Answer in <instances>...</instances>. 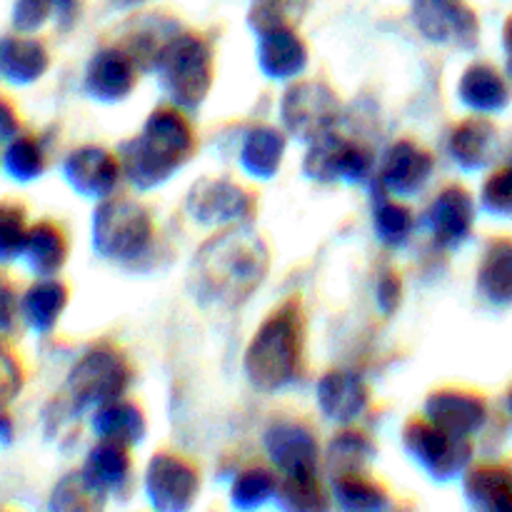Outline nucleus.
I'll return each instance as SVG.
<instances>
[{"label":"nucleus","mask_w":512,"mask_h":512,"mask_svg":"<svg viewBox=\"0 0 512 512\" xmlns=\"http://www.w3.org/2000/svg\"><path fill=\"white\" fill-rule=\"evenodd\" d=\"M270 268V253L263 238L240 225L213 235L195 255L193 290L205 305L235 308L245 303Z\"/></svg>","instance_id":"1"},{"label":"nucleus","mask_w":512,"mask_h":512,"mask_svg":"<svg viewBox=\"0 0 512 512\" xmlns=\"http://www.w3.org/2000/svg\"><path fill=\"white\" fill-rule=\"evenodd\" d=\"M198 148V138L183 108H158L135 138L123 143L118 158L123 175L138 190H150L173 178Z\"/></svg>","instance_id":"2"},{"label":"nucleus","mask_w":512,"mask_h":512,"mask_svg":"<svg viewBox=\"0 0 512 512\" xmlns=\"http://www.w3.org/2000/svg\"><path fill=\"white\" fill-rule=\"evenodd\" d=\"M305 325L298 300H285L260 323L245 350V375L260 393H278L300 378Z\"/></svg>","instance_id":"3"},{"label":"nucleus","mask_w":512,"mask_h":512,"mask_svg":"<svg viewBox=\"0 0 512 512\" xmlns=\"http://www.w3.org/2000/svg\"><path fill=\"white\" fill-rule=\"evenodd\" d=\"M160 88L178 108L193 110L208 98L215 80L213 45L200 33L175 30L153 58Z\"/></svg>","instance_id":"4"},{"label":"nucleus","mask_w":512,"mask_h":512,"mask_svg":"<svg viewBox=\"0 0 512 512\" xmlns=\"http://www.w3.org/2000/svg\"><path fill=\"white\" fill-rule=\"evenodd\" d=\"M155 223L148 208L125 195H110L93 215V248L118 263L140 258L150 248Z\"/></svg>","instance_id":"5"},{"label":"nucleus","mask_w":512,"mask_h":512,"mask_svg":"<svg viewBox=\"0 0 512 512\" xmlns=\"http://www.w3.org/2000/svg\"><path fill=\"white\" fill-rule=\"evenodd\" d=\"M130 385V365L113 345H95L78 360L68 378V395L75 410L100 408L123 398Z\"/></svg>","instance_id":"6"},{"label":"nucleus","mask_w":512,"mask_h":512,"mask_svg":"<svg viewBox=\"0 0 512 512\" xmlns=\"http://www.w3.org/2000/svg\"><path fill=\"white\" fill-rule=\"evenodd\" d=\"M403 445L410 458L435 480H455L473 458V440L448 433L428 418H413L405 425Z\"/></svg>","instance_id":"7"},{"label":"nucleus","mask_w":512,"mask_h":512,"mask_svg":"<svg viewBox=\"0 0 512 512\" xmlns=\"http://www.w3.org/2000/svg\"><path fill=\"white\" fill-rule=\"evenodd\" d=\"M280 118L290 135L313 143L335 130L340 118V100L330 85L320 80H303L285 90Z\"/></svg>","instance_id":"8"},{"label":"nucleus","mask_w":512,"mask_h":512,"mask_svg":"<svg viewBox=\"0 0 512 512\" xmlns=\"http://www.w3.org/2000/svg\"><path fill=\"white\" fill-rule=\"evenodd\" d=\"M188 213L208 228L240 225L253 215L255 198L248 188L230 178H203L188 193Z\"/></svg>","instance_id":"9"},{"label":"nucleus","mask_w":512,"mask_h":512,"mask_svg":"<svg viewBox=\"0 0 512 512\" xmlns=\"http://www.w3.org/2000/svg\"><path fill=\"white\" fill-rule=\"evenodd\" d=\"M265 450L283 478H318L320 445L303 420L280 418L265 433Z\"/></svg>","instance_id":"10"},{"label":"nucleus","mask_w":512,"mask_h":512,"mask_svg":"<svg viewBox=\"0 0 512 512\" xmlns=\"http://www.w3.org/2000/svg\"><path fill=\"white\" fill-rule=\"evenodd\" d=\"M145 493L153 508L188 510L200 493V473L178 453H158L145 470Z\"/></svg>","instance_id":"11"},{"label":"nucleus","mask_w":512,"mask_h":512,"mask_svg":"<svg viewBox=\"0 0 512 512\" xmlns=\"http://www.w3.org/2000/svg\"><path fill=\"white\" fill-rule=\"evenodd\" d=\"M413 20L430 43L473 48L480 38V23L465 0H413Z\"/></svg>","instance_id":"12"},{"label":"nucleus","mask_w":512,"mask_h":512,"mask_svg":"<svg viewBox=\"0 0 512 512\" xmlns=\"http://www.w3.org/2000/svg\"><path fill=\"white\" fill-rule=\"evenodd\" d=\"M370 165L368 150L355 140L340 138L335 130L313 140L305 155V173L320 183H360L370 173Z\"/></svg>","instance_id":"13"},{"label":"nucleus","mask_w":512,"mask_h":512,"mask_svg":"<svg viewBox=\"0 0 512 512\" xmlns=\"http://www.w3.org/2000/svg\"><path fill=\"white\" fill-rule=\"evenodd\" d=\"M423 418L460 438H473L488 420V403L473 390L440 388L425 400Z\"/></svg>","instance_id":"14"},{"label":"nucleus","mask_w":512,"mask_h":512,"mask_svg":"<svg viewBox=\"0 0 512 512\" xmlns=\"http://www.w3.org/2000/svg\"><path fill=\"white\" fill-rule=\"evenodd\" d=\"M65 180L75 193L85 198H110L123 178V165L120 158L100 145H85L73 150L65 160Z\"/></svg>","instance_id":"15"},{"label":"nucleus","mask_w":512,"mask_h":512,"mask_svg":"<svg viewBox=\"0 0 512 512\" xmlns=\"http://www.w3.org/2000/svg\"><path fill=\"white\" fill-rule=\"evenodd\" d=\"M138 83V60L118 45L95 50L85 68V88L95 100L118 103L128 98Z\"/></svg>","instance_id":"16"},{"label":"nucleus","mask_w":512,"mask_h":512,"mask_svg":"<svg viewBox=\"0 0 512 512\" xmlns=\"http://www.w3.org/2000/svg\"><path fill=\"white\" fill-rule=\"evenodd\" d=\"M428 228L440 248H460L475 225V200L463 185H445L428 208Z\"/></svg>","instance_id":"17"},{"label":"nucleus","mask_w":512,"mask_h":512,"mask_svg":"<svg viewBox=\"0 0 512 512\" xmlns=\"http://www.w3.org/2000/svg\"><path fill=\"white\" fill-rule=\"evenodd\" d=\"M433 155L415 140H398L390 145L383 165H380V183L393 198H410L420 193L433 175Z\"/></svg>","instance_id":"18"},{"label":"nucleus","mask_w":512,"mask_h":512,"mask_svg":"<svg viewBox=\"0 0 512 512\" xmlns=\"http://www.w3.org/2000/svg\"><path fill=\"white\" fill-rule=\"evenodd\" d=\"M315 403L320 413L340 425H350L363 418L370 405L368 385L350 370H330L315 385Z\"/></svg>","instance_id":"19"},{"label":"nucleus","mask_w":512,"mask_h":512,"mask_svg":"<svg viewBox=\"0 0 512 512\" xmlns=\"http://www.w3.org/2000/svg\"><path fill=\"white\" fill-rule=\"evenodd\" d=\"M498 145V128L485 115L475 113L473 118H465L455 125L448 138V153L458 168L473 173V170H483L495 158Z\"/></svg>","instance_id":"20"},{"label":"nucleus","mask_w":512,"mask_h":512,"mask_svg":"<svg viewBox=\"0 0 512 512\" xmlns=\"http://www.w3.org/2000/svg\"><path fill=\"white\" fill-rule=\"evenodd\" d=\"M258 65L273 80L298 78L308 68V45L295 28H278L258 35Z\"/></svg>","instance_id":"21"},{"label":"nucleus","mask_w":512,"mask_h":512,"mask_svg":"<svg viewBox=\"0 0 512 512\" xmlns=\"http://www.w3.org/2000/svg\"><path fill=\"white\" fill-rule=\"evenodd\" d=\"M458 95L473 113L493 115L510 103V85L495 65L475 63L460 78Z\"/></svg>","instance_id":"22"},{"label":"nucleus","mask_w":512,"mask_h":512,"mask_svg":"<svg viewBox=\"0 0 512 512\" xmlns=\"http://www.w3.org/2000/svg\"><path fill=\"white\" fill-rule=\"evenodd\" d=\"M478 290L488 303L512 305V238H493L478 265Z\"/></svg>","instance_id":"23"},{"label":"nucleus","mask_w":512,"mask_h":512,"mask_svg":"<svg viewBox=\"0 0 512 512\" xmlns=\"http://www.w3.org/2000/svg\"><path fill=\"white\" fill-rule=\"evenodd\" d=\"M130 473H133V460H130L128 445L115 443V440H100L90 450L88 460L83 465V478L100 495L123 488L128 483Z\"/></svg>","instance_id":"24"},{"label":"nucleus","mask_w":512,"mask_h":512,"mask_svg":"<svg viewBox=\"0 0 512 512\" xmlns=\"http://www.w3.org/2000/svg\"><path fill=\"white\" fill-rule=\"evenodd\" d=\"M48 50L40 40L13 35L0 43V75L15 85H28L48 70Z\"/></svg>","instance_id":"25"},{"label":"nucleus","mask_w":512,"mask_h":512,"mask_svg":"<svg viewBox=\"0 0 512 512\" xmlns=\"http://www.w3.org/2000/svg\"><path fill=\"white\" fill-rule=\"evenodd\" d=\"M285 158V135L278 128L260 125L253 128L240 148V165L250 178L270 180L280 170Z\"/></svg>","instance_id":"26"},{"label":"nucleus","mask_w":512,"mask_h":512,"mask_svg":"<svg viewBox=\"0 0 512 512\" xmlns=\"http://www.w3.org/2000/svg\"><path fill=\"white\" fill-rule=\"evenodd\" d=\"M93 430L100 440H115L123 445H135L145 438L143 410L135 403L118 398L95 408Z\"/></svg>","instance_id":"27"},{"label":"nucleus","mask_w":512,"mask_h":512,"mask_svg":"<svg viewBox=\"0 0 512 512\" xmlns=\"http://www.w3.org/2000/svg\"><path fill=\"white\" fill-rule=\"evenodd\" d=\"M23 255L33 273L45 275V278L58 273L68 260V238H65L63 228L50 220L33 225L25 238Z\"/></svg>","instance_id":"28"},{"label":"nucleus","mask_w":512,"mask_h":512,"mask_svg":"<svg viewBox=\"0 0 512 512\" xmlns=\"http://www.w3.org/2000/svg\"><path fill=\"white\" fill-rule=\"evenodd\" d=\"M465 495L475 508L512 510V470L505 465H478L465 475Z\"/></svg>","instance_id":"29"},{"label":"nucleus","mask_w":512,"mask_h":512,"mask_svg":"<svg viewBox=\"0 0 512 512\" xmlns=\"http://www.w3.org/2000/svg\"><path fill=\"white\" fill-rule=\"evenodd\" d=\"M65 305H68V288L58 280H40L25 293L23 315L30 328L48 333L60 320Z\"/></svg>","instance_id":"30"},{"label":"nucleus","mask_w":512,"mask_h":512,"mask_svg":"<svg viewBox=\"0 0 512 512\" xmlns=\"http://www.w3.org/2000/svg\"><path fill=\"white\" fill-rule=\"evenodd\" d=\"M375 455V445L363 430H343L330 440L328 450H325V460L328 468L335 475H348V473H365L368 463Z\"/></svg>","instance_id":"31"},{"label":"nucleus","mask_w":512,"mask_h":512,"mask_svg":"<svg viewBox=\"0 0 512 512\" xmlns=\"http://www.w3.org/2000/svg\"><path fill=\"white\" fill-rule=\"evenodd\" d=\"M333 495L343 510H383L390 505L388 490L368 473L335 475Z\"/></svg>","instance_id":"32"},{"label":"nucleus","mask_w":512,"mask_h":512,"mask_svg":"<svg viewBox=\"0 0 512 512\" xmlns=\"http://www.w3.org/2000/svg\"><path fill=\"white\" fill-rule=\"evenodd\" d=\"M278 485V475L270 468H248L235 478L230 498H233L235 508H260L270 498H278Z\"/></svg>","instance_id":"33"},{"label":"nucleus","mask_w":512,"mask_h":512,"mask_svg":"<svg viewBox=\"0 0 512 512\" xmlns=\"http://www.w3.org/2000/svg\"><path fill=\"white\" fill-rule=\"evenodd\" d=\"M308 0H255L250 8V25L258 35L278 28H293L303 18Z\"/></svg>","instance_id":"34"},{"label":"nucleus","mask_w":512,"mask_h":512,"mask_svg":"<svg viewBox=\"0 0 512 512\" xmlns=\"http://www.w3.org/2000/svg\"><path fill=\"white\" fill-rule=\"evenodd\" d=\"M415 228V218L410 208H405L398 200H380L375 208V233L390 248H400L410 240Z\"/></svg>","instance_id":"35"},{"label":"nucleus","mask_w":512,"mask_h":512,"mask_svg":"<svg viewBox=\"0 0 512 512\" xmlns=\"http://www.w3.org/2000/svg\"><path fill=\"white\" fill-rule=\"evenodd\" d=\"M3 163L10 178L33 180L45 170V153L38 140L30 138V135H20V138H13V143L8 145Z\"/></svg>","instance_id":"36"},{"label":"nucleus","mask_w":512,"mask_h":512,"mask_svg":"<svg viewBox=\"0 0 512 512\" xmlns=\"http://www.w3.org/2000/svg\"><path fill=\"white\" fill-rule=\"evenodd\" d=\"M278 500L288 510L328 508V498L318 478H283L278 485Z\"/></svg>","instance_id":"37"},{"label":"nucleus","mask_w":512,"mask_h":512,"mask_svg":"<svg viewBox=\"0 0 512 512\" xmlns=\"http://www.w3.org/2000/svg\"><path fill=\"white\" fill-rule=\"evenodd\" d=\"M25 208L18 203H0V260L23 253L28 238Z\"/></svg>","instance_id":"38"},{"label":"nucleus","mask_w":512,"mask_h":512,"mask_svg":"<svg viewBox=\"0 0 512 512\" xmlns=\"http://www.w3.org/2000/svg\"><path fill=\"white\" fill-rule=\"evenodd\" d=\"M480 203L498 218H512V165L493 170L480 190Z\"/></svg>","instance_id":"39"},{"label":"nucleus","mask_w":512,"mask_h":512,"mask_svg":"<svg viewBox=\"0 0 512 512\" xmlns=\"http://www.w3.org/2000/svg\"><path fill=\"white\" fill-rule=\"evenodd\" d=\"M53 10L55 0H15L13 23L23 33H30V30L40 28Z\"/></svg>","instance_id":"40"},{"label":"nucleus","mask_w":512,"mask_h":512,"mask_svg":"<svg viewBox=\"0 0 512 512\" xmlns=\"http://www.w3.org/2000/svg\"><path fill=\"white\" fill-rule=\"evenodd\" d=\"M400 295H403L400 275H395L393 270H388V273L378 280V288H375V300H378V308L383 310V315L395 313V308L400 305Z\"/></svg>","instance_id":"41"},{"label":"nucleus","mask_w":512,"mask_h":512,"mask_svg":"<svg viewBox=\"0 0 512 512\" xmlns=\"http://www.w3.org/2000/svg\"><path fill=\"white\" fill-rule=\"evenodd\" d=\"M20 390V368L5 350H0V403H8Z\"/></svg>","instance_id":"42"},{"label":"nucleus","mask_w":512,"mask_h":512,"mask_svg":"<svg viewBox=\"0 0 512 512\" xmlns=\"http://www.w3.org/2000/svg\"><path fill=\"white\" fill-rule=\"evenodd\" d=\"M15 310H18V303H15L13 285H10L8 278H3V275H0V333L13 325Z\"/></svg>","instance_id":"43"},{"label":"nucleus","mask_w":512,"mask_h":512,"mask_svg":"<svg viewBox=\"0 0 512 512\" xmlns=\"http://www.w3.org/2000/svg\"><path fill=\"white\" fill-rule=\"evenodd\" d=\"M18 133V118H15V110L10 108L5 100H0V140L15 138Z\"/></svg>","instance_id":"44"},{"label":"nucleus","mask_w":512,"mask_h":512,"mask_svg":"<svg viewBox=\"0 0 512 512\" xmlns=\"http://www.w3.org/2000/svg\"><path fill=\"white\" fill-rule=\"evenodd\" d=\"M503 45H505V53H508L510 65H512V15L508 18V23H505V30H503Z\"/></svg>","instance_id":"45"},{"label":"nucleus","mask_w":512,"mask_h":512,"mask_svg":"<svg viewBox=\"0 0 512 512\" xmlns=\"http://www.w3.org/2000/svg\"><path fill=\"white\" fill-rule=\"evenodd\" d=\"M110 3H113V8H120V10H125V8H135V5H143V3H148V0H110Z\"/></svg>","instance_id":"46"},{"label":"nucleus","mask_w":512,"mask_h":512,"mask_svg":"<svg viewBox=\"0 0 512 512\" xmlns=\"http://www.w3.org/2000/svg\"><path fill=\"white\" fill-rule=\"evenodd\" d=\"M10 435V420L5 415H0V438H8Z\"/></svg>","instance_id":"47"},{"label":"nucleus","mask_w":512,"mask_h":512,"mask_svg":"<svg viewBox=\"0 0 512 512\" xmlns=\"http://www.w3.org/2000/svg\"><path fill=\"white\" fill-rule=\"evenodd\" d=\"M505 405H508V413H510V418H512V390L508 393V400H505Z\"/></svg>","instance_id":"48"}]
</instances>
